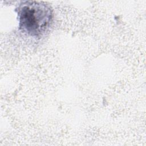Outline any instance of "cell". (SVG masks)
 <instances>
[{"label":"cell","instance_id":"obj_1","mask_svg":"<svg viewBox=\"0 0 146 146\" xmlns=\"http://www.w3.org/2000/svg\"><path fill=\"white\" fill-rule=\"evenodd\" d=\"M17 13L20 29L32 36L44 34L52 21L51 7L42 2H22L18 6Z\"/></svg>","mask_w":146,"mask_h":146}]
</instances>
